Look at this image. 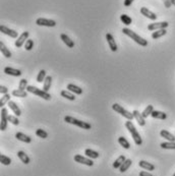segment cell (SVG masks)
Masks as SVG:
<instances>
[{
    "mask_svg": "<svg viewBox=\"0 0 175 176\" xmlns=\"http://www.w3.org/2000/svg\"><path fill=\"white\" fill-rule=\"evenodd\" d=\"M171 3H172V5L175 6V0H171Z\"/></svg>",
    "mask_w": 175,
    "mask_h": 176,
    "instance_id": "47",
    "label": "cell"
},
{
    "mask_svg": "<svg viewBox=\"0 0 175 176\" xmlns=\"http://www.w3.org/2000/svg\"><path fill=\"white\" fill-rule=\"evenodd\" d=\"M118 143H119L120 146H122L126 150H128L129 148H130V144L128 143V140L125 139L124 136H119V138H118Z\"/></svg>",
    "mask_w": 175,
    "mask_h": 176,
    "instance_id": "32",
    "label": "cell"
},
{
    "mask_svg": "<svg viewBox=\"0 0 175 176\" xmlns=\"http://www.w3.org/2000/svg\"><path fill=\"white\" fill-rule=\"evenodd\" d=\"M122 32H123L124 35H126L129 38H131V40H134L135 43H138L139 46H143V47H146L147 45H148V41L146 40V39L142 38L139 35L135 34L134 31H131L130 29H128V28H124V29H122Z\"/></svg>",
    "mask_w": 175,
    "mask_h": 176,
    "instance_id": "1",
    "label": "cell"
},
{
    "mask_svg": "<svg viewBox=\"0 0 175 176\" xmlns=\"http://www.w3.org/2000/svg\"><path fill=\"white\" fill-rule=\"evenodd\" d=\"M60 95L63 98H65V99H67L69 101H75V95H73V93H71L70 91H68V90L61 91Z\"/></svg>",
    "mask_w": 175,
    "mask_h": 176,
    "instance_id": "23",
    "label": "cell"
},
{
    "mask_svg": "<svg viewBox=\"0 0 175 176\" xmlns=\"http://www.w3.org/2000/svg\"><path fill=\"white\" fill-rule=\"evenodd\" d=\"M0 161H1V164L3 165H10V163H11V159H10L9 157H6L5 155H1L0 156Z\"/></svg>",
    "mask_w": 175,
    "mask_h": 176,
    "instance_id": "38",
    "label": "cell"
},
{
    "mask_svg": "<svg viewBox=\"0 0 175 176\" xmlns=\"http://www.w3.org/2000/svg\"><path fill=\"white\" fill-rule=\"evenodd\" d=\"M36 24L42 27H49V28H53L56 26V22L53 19H44V17H39L36 19Z\"/></svg>",
    "mask_w": 175,
    "mask_h": 176,
    "instance_id": "7",
    "label": "cell"
},
{
    "mask_svg": "<svg viewBox=\"0 0 175 176\" xmlns=\"http://www.w3.org/2000/svg\"><path fill=\"white\" fill-rule=\"evenodd\" d=\"M160 146L165 150H175V142H164Z\"/></svg>",
    "mask_w": 175,
    "mask_h": 176,
    "instance_id": "33",
    "label": "cell"
},
{
    "mask_svg": "<svg viewBox=\"0 0 175 176\" xmlns=\"http://www.w3.org/2000/svg\"><path fill=\"white\" fill-rule=\"evenodd\" d=\"M12 96L17 97V98H26L28 97V91H23V90H15L12 91Z\"/></svg>",
    "mask_w": 175,
    "mask_h": 176,
    "instance_id": "28",
    "label": "cell"
},
{
    "mask_svg": "<svg viewBox=\"0 0 175 176\" xmlns=\"http://www.w3.org/2000/svg\"><path fill=\"white\" fill-rule=\"evenodd\" d=\"M29 36H30L29 32H23L22 35H19V37L17 38V40L15 41V47L20 48L23 44H26V42L28 41V39H29Z\"/></svg>",
    "mask_w": 175,
    "mask_h": 176,
    "instance_id": "10",
    "label": "cell"
},
{
    "mask_svg": "<svg viewBox=\"0 0 175 176\" xmlns=\"http://www.w3.org/2000/svg\"><path fill=\"white\" fill-rule=\"evenodd\" d=\"M67 90L70 91L71 93L75 94V95H82L83 94V89H80L79 87L75 86V84H67Z\"/></svg>",
    "mask_w": 175,
    "mask_h": 176,
    "instance_id": "21",
    "label": "cell"
},
{
    "mask_svg": "<svg viewBox=\"0 0 175 176\" xmlns=\"http://www.w3.org/2000/svg\"><path fill=\"white\" fill-rule=\"evenodd\" d=\"M36 135H37V136H39V138H42V139H47L48 138L47 131H45L44 129H41V128L36 130Z\"/></svg>",
    "mask_w": 175,
    "mask_h": 176,
    "instance_id": "39",
    "label": "cell"
},
{
    "mask_svg": "<svg viewBox=\"0 0 175 176\" xmlns=\"http://www.w3.org/2000/svg\"><path fill=\"white\" fill-rule=\"evenodd\" d=\"M112 109L117 112V113H119L120 115H122L123 117H125L127 119V120H132V119L134 118V116L132 113H130L129 111H127L126 109H124L122 106H120L119 104H113L112 105Z\"/></svg>",
    "mask_w": 175,
    "mask_h": 176,
    "instance_id": "5",
    "label": "cell"
},
{
    "mask_svg": "<svg viewBox=\"0 0 175 176\" xmlns=\"http://www.w3.org/2000/svg\"><path fill=\"white\" fill-rule=\"evenodd\" d=\"M168 26H169V24H168L167 22L153 23V24H150L148 26V30L149 31H158V30L166 29Z\"/></svg>",
    "mask_w": 175,
    "mask_h": 176,
    "instance_id": "9",
    "label": "cell"
},
{
    "mask_svg": "<svg viewBox=\"0 0 175 176\" xmlns=\"http://www.w3.org/2000/svg\"><path fill=\"white\" fill-rule=\"evenodd\" d=\"M125 160H126V158H125L124 155H121V156H119L116 160H115V162L113 163V168L114 169H119Z\"/></svg>",
    "mask_w": 175,
    "mask_h": 176,
    "instance_id": "25",
    "label": "cell"
},
{
    "mask_svg": "<svg viewBox=\"0 0 175 176\" xmlns=\"http://www.w3.org/2000/svg\"><path fill=\"white\" fill-rule=\"evenodd\" d=\"M141 13L143 15H145L146 17H148V19H151V20H156L157 16H158L156 13H154L153 11H151V10L148 9L147 7H142L141 8Z\"/></svg>",
    "mask_w": 175,
    "mask_h": 176,
    "instance_id": "13",
    "label": "cell"
},
{
    "mask_svg": "<svg viewBox=\"0 0 175 176\" xmlns=\"http://www.w3.org/2000/svg\"><path fill=\"white\" fill-rule=\"evenodd\" d=\"M0 50H1V53L3 54V56H5L6 58L11 57V52L9 51V49H7V47L2 42H0Z\"/></svg>",
    "mask_w": 175,
    "mask_h": 176,
    "instance_id": "26",
    "label": "cell"
},
{
    "mask_svg": "<svg viewBox=\"0 0 175 176\" xmlns=\"http://www.w3.org/2000/svg\"><path fill=\"white\" fill-rule=\"evenodd\" d=\"M51 84H52V77L50 75H47L46 79L44 80V84H43V90L48 92L51 88Z\"/></svg>",
    "mask_w": 175,
    "mask_h": 176,
    "instance_id": "29",
    "label": "cell"
},
{
    "mask_svg": "<svg viewBox=\"0 0 175 176\" xmlns=\"http://www.w3.org/2000/svg\"><path fill=\"white\" fill-rule=\"evenodd\" d=\"M15 138L19 140H20V142L26 143V144H30L31 142H32V139H31L29 135H24V133H23V132H16Z\"/></svg>",
    "mask_w": 175,
    "mask_h": 176,
    "instance_id": "17",
    "label": "cell"
},
{
    "mask_svg": "<svg viewBox=\"0 0 175 176\" xmlns=\"http://www.w3.org/2000/svg\"><path fill=\"white\" fill-rule=\"evenodd\" d=\"M8 121L10 123H12L13 125H19V118L15 117V116H13V115H8Z\"/></svg>",
    "mask_w": 175,
    "mask_h": 176,
    "instance_id": "42",
    "label": "cell"
},
{
    "mask_svg": "<svg viewBox=\"0 0 175 176\" xmlns=\"http://www.w3.org/2000/svg\"><path fill=\"white\" fill-rule=\"evenodd\" d=\"M24 48H26V50L28 51L32 50L34 48V41L31 40V39H28V41L26 42V44H24Z\"/></svg>",
    "mask_w": 175,
    "mask_h": 176,
    "instance_id": "41",
    "label": "cell"
},
{
    "mask_svg": "<svg viewBox=\"0 0 175 176\" xmlns=\"http://www.w3.org/2000/svg\"><path fill=\"white\" fill-rule=\"evenodd\" d=\"M173 176H175V173H174V174H173Z\"/></svg>",
    "mask_w": 175,
    "mask_h": 176,
    "instance_id": "48",
    "label": "cell"
},
{
    "mask_svg": "<svg viewBox=\"0 0 175 176\" xmlns=\"http://www.w3.org/2000/svg\"><path fill=\"white\" fill-rule=\"evenodd\" d=\"M151 116L155 119H162V120H165V119L167 118L166 113H164V112H162V111H157V110H154L152 112Z\"/></svg>",
    "mask_w": 175,
    "mask_h": 176,
    "instance_id": "22",
    "label": "cell"
},
{
    "mask_svg": "<svg viewBox=\"0 0 175 176\" xmlns=\"http://www.w3.org/2000/svg\"><path fill=\"white\" fill-rule=\"evenodd\" d=\"M7 123H8V114H7V109L2 108L1 109V122H0V129L1 131L7 128Z\"/></svg>",
    "mask_w": 175,
    "mask_h": 176,
    "instance_id": "6",
    "label": "cell"
},
{
    "mask_svg": "<svg viewBox=\"0 0 175 176\" xmlns=\"http://www.w3.org/2000/svg\"><path fill=\"white\" fill-rule=\"evenodd\" d=\"M0 93H1L2 95L8 94V89L5 86H1V87H0Z\"/></svg>",
    "mask_w": 175,
    "mask_h": 176,
    "instance_id": "43",
    "label": "cell"
},
{
    "mask_svg": "<svg viewBox=\"0 0 175 176\" xmlns=\"http://www.w3.org/2000/svg\"><path fill=\"white\" fill-rule=\"evenodd\" d=\"M17 157L19 158L20 161H22L23 164H29L30 163V157L28 156L23 151H19V152H17Z\"/></svg>",
    "mask_w": 175,
    "mask_h": 176,
    "instance_id": "24",
    "label": "cell"
},
{
    "mask_svg": "<svg viewBox=\"0 0 175 176\" xmlns=\"http://www.w3.org/2000/svg\"><path fill=\"white\" fill-rule=\"evenodd\" d=\"M132 114H134V119H135L136 121H138V123H139V126H145V125H146L145 117H143L142 113H139L138 110H134V111H132Z\"/></svg>",
    "mask_w": 175,
    "mask_h": 176,
    "instance_id": "14",
    "label": "cell"
},
{
    "mask_svg": "<svg viewBox=\"0 0 175 176\" xmlns=\"http://www.w3.org/2000/svg\"><path fill=\"white\" fill-rule=\"evenodd\" d=\"M166 34H167V31H166V29L158 30V31L153 32V34H152V38H153V39H159V38H161V37L165 36Z\"/></svg>",
    "mask_w": 175,
    "mask_h": 176,
    "instance_id": "31",
    "label": "cell"
},
{
    "mask_svg": "<svg viewBox=\"0 0 175 176\" xmlns=\"http://www.w3.org/2000/svg\"><path fill=\"white\" fill-rule=\"evenodd\" d=\"M154 111V107H153V105H148V107H147L146 109H145V110H143V117H145V118H147V117H148V116H150V115H151L152 114V112Z\"/></svg>",
    "mask_w": 175,
    "mask_h": 176,
    "instance_id": "36",
    "label": "cell"
},
{
    "mask_svg": "<svg viewBox=\"0 0 175 176\" xmlns=\"http://www.w3.org/2000/svg\"><path fill=\"white\" fill-rule=\"evenodd\" d=\"M8 106H9V108L13 111V113H15L16 116H20V115H22V111H20L19 107L17 106L15 102L9 101V102H8Z\"/></svg>",
    "mask_w": 175,
    "mask_h": 176,
    "instance_id": "20",
    "label": "cell"
},
{
    "mask_svg": "<svg viewBox=\"0 0 175 176\" xmlns=\"http://www.w3.org/2000/svg\"><path fill=\"white\" fill-rule=\"evenodd\" d=\"M60 39L62 40V42L67 46L68 48H73L75 47V42H73L70 38H69L66 34H61L60 35Z\"/></svg>",
    "mask_w": 175,
    "mask_h": 176,
    "instance_id": "15",
    "label": "cell"
},
{
    "mask_svg": "<svg viewBox=\"0 0 175 176\" xmlns=\"http://www.w3.org/2000/svg\"><path fill=\"white\" fill-rule=\"evenodd\" d=\"M120 20L125 24V26H129V24H131V23H132L131 17L129 15H120Z\"/></svg>",
    "mask_w": 175,
    "mask_h": 176,
    "instance_id": "34",
    "label": "cell"
},
{
    "mask_svg": "<svg viewBox=\"0 0 175 176\" xmlns=\"http://www.w3.org/2000/svg\"><path fill=\"white\" fill-rule=\"evenodd\" d=\"M106 40H107L108 45H109V48L111 49V51L116 52L117 51V45H116V42H115L113 36L109 33L106 34Z\"/></svg>",
    "mask_w": 175,
    "mask_h": 176,
    "instance_id": "12",
    "label": "cell"
},
{
    "mask_svg": "<svg viewBox=\"0 0 175 176\" xmlns=\"http://www.w3.org/2000/svg\"><path fill=\"white\" fill-rule=\"evenodd\" d=\"M4 72L6 73V75H12V76H20V75H22V71H20L19 69L9 67V66H7V67L4 68Z\"/></svg>",
    "mask_w": 175,
    "mask_h": 176,
    "instance_id": "16",
    "label": "cell"
},
{
    "mask_svg": "<svg viewBox=\"0 0 175 176\" xmlns=\"http://www.w3.org/2000/svg\"><path fill=\"white\" fill-rule=\"evenodd\" d=\"M85 154L88 158H90V159H98V158H99V153L94 150H91V149H87L85 151Z\"/></svg>",
    "mask_w": 175,
    "mask_h": 176,
    "instance_id": "27",
    "label": "cell"
},
{
    "mask_svg": "<svg viewBox=\"0 0 175 176\" xmlns=\"http://www.w3.org/2000/svg\"><path fill=\"white\" fill-rule=\"evenodd\" d=\"M28 86H29V84H28V80L26 79H20V82L19 84V89L23 90V91H26Z\"/></svg>",
    "mask_w": 175,
    "mask_h": 176,
    "instance_id": "40",
    "label": "cell"
},
{
    "mask_svg": "<svg viewBox=\"0 0 175 176\" xmlns=\"http://www.w3.org/2000/svg\"><path fill=\"white\" fill-rule=\"evenodd\" d=\"M164 2V5H165L166 8H170L171 5H172V3H171V0H163Z\"/></svg>",
    "mask_w": 175,
    "mask_h": 176,
    "instance_id": "44",
    "label": "cell"
},
{
    "mask_svg": "<svg viewBox=\"0 0 175 176\" xmlns=\"http://www.w3.org/2000/svg\"><path fill=\"white\" fill-rule=\"evenodd\" d=\"M27 91L29 93H32L34 95H37V96L41 97L42 99L44 100H47L49 101L51 99V95L49 94L48 92H46V91L44 90H41V89H38L37 87H34V86H28L27 88Z\"/></svg>",
    "mask_w": 175,
    "mask_h": 176,
    "instance_id": "4",
    "label": "cell"
},
{
    "mask_svg": "<svg viewBox=\"0 0 175 176\" xmlns=\"http://www.w3.org/2000/svg\"><path fill=\"white\" fill-rule=\"evenodd\" d=\"M134 1V0H124V6H125V7H128V6L131 5V3Z\"/></svg>",
    "mask_w": 175,
    "mask_h": 176,
    "instance_id": "45",
    "label": "cell"
},
{
    "mask_svg": "<svg viewBox=\"0 0 175 176\" xmlns=\"http://www.w3.org/2000/svg\"><path fill=\"white\" fill-rule=\"evenodd\" d=\"M131 164H132L131 159H126V160L123 162V164H122L121 166H120V168H119L120 172H122V173H123V172L128 170V168L131 166Z\"/></svg>",
    "mask_w": 175,
    "mask_h": 176,
    "instance_id": "30",
    "label": "cell"
},
{
    "mask_svg": "<svg viewBox=\"0 0 175 176\" xmlns=\"http://www.w3.org/2000/svg\"><path fill=\"white\" fill-rule=\"evenodd\" d=\"M9 101H10V95L9 94L3 95L1 99H0V107H3L6 103H8Z\"/></svg>",
    "mask_w": 175,
    "mask_h": 176,
    "instance_id": "37",
    "label": "cell"
},
{
    "mask_svg": "<svg viewBox=\"0 0 175 176\" xmlns=\"http://www.w3.org/2000/svg\"><path fill=\"white\" fill-rule=\"evenodd\" d=\"M64 121L69 123V124H73V125L79 126V127L83 128V129H91V127H92L90 123H88L86 121H82V120H79V119H76L75 117H72V116H65Z\"/></svg>",
    "mask_w": 175,
    "mask_h": 176,
    "instance_id": "3",
    "label": "cell"
},
{
    "mask_svg": "<svg viewBox=\"0 0 175 176\" xmlns=\"http://www.w3.org/2000/svg\"><path fill=\"white\" fill-rule=\"evenodd\" d=\"M73 159H75V162H78V163L87 165V166H93L94 165V162L92 161V159H90L88 157H83L82 155H75Z\"/></svg>",
    "mask_w": 175,
    "mask_h": 176,
    "instance_id": "8",
    "label": "cell"
},
{
    "mask_svg": "<svg viewBox=\"0 0 175 176\" xmlns=\"http://www.w3.org/2000/svg\"><path fill=\"white\" fill-rule=\"evenodd\" d=\"M139 166L143 168V169H146V170H150V171H153L155 170V166L153 164H151L150 162H147V161H139Z\"/></svg>",
    "mask_w": 175,
    "mask_h": 176,
    "instance_id": "19",
    "label": "cell"
},
{
    "mask_svg": "<svg viewBox=\"0 0 175 176\" xmlns=\"http://www.w3.org/2000/svg\"><path fill=\"white\" fill-rule=\"evenodd\" d=\"M0 31H1V33H3L4 35H7V36L11 37V38H19V34H17V32L15 31V30H11L9 29V28L5 27V26H1L0 27Z\"/></svg>",
    "mask_w": 175,
    "mask_h": 176,
    "instance_id": "11",
    "label": "cell"
},
{
    "mask_svg": "<svg viewBox=\"0 0 175 176\" xmlns=\"http://www.w3.org/2000/svg\"><path fill=\"white\" fill-rule=\"evenodd\" d=\"M160 135L162 136V138L166 139L168 142H175V135H172V133H170L169 131H167V130H165V129L161 130Z\"/></svg>",
    "mask_w": 175,
    "mask_h": 176,
    "instance_id": "18",
    "label": "cell"
},
{
    "mask_svg": "<svg viewBox=\"0 0 175 176\" xmlns=\"http://www.w3.org/2000/svg\"><path fill=\"white\" fill-rule=\"evenodd\" d=\"M46 71H45L44 69H41L39 73H38V76H37V82L38 83H42V82H44L45 79H46Z\"/></svg>",
    "mask_w": 175,
    "mask_h": 176,
    "instance_id": "35",
    "label": "cell"
},
{
    "mask_svg": "<svg viewBox=\"0 0 175 176\" xmlns=\"http://www.w3.org/2000/svg\"><path fill=\"white\" fill-rule=\"evenodd\" d=\"M125 127L128 129V131L130 132V135L132 136V139H134V142L135 145L138 146H141L143 144V140L141 138V135H139V131L136 130L135 126L134 125V123L131 122V120H127L125 122Z\"/></svg>",
    "mask_w": 175,
    "mask_h": 176,
    "instance_id": "2",
    "label": "cell"
},
{
    "mask_svg": "<svg viewBox=\"0 0 175 176\" xmlns=\"http://www.w3.org/2000/svg\"><path fill=\"white\" fill-rule=\"evenodd\" d=\"M139 176H153V174L149 173V172L147 171H141L139 172Z\"/></svg>",
    "mask_w": 175,
    "mask_h": 176,
    "instance_id": "46",
    "label": "cell"
}]
</instances>
